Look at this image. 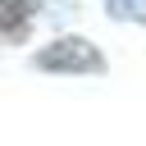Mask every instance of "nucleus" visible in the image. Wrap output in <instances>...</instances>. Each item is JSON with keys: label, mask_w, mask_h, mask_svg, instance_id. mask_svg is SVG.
<instances>
[{"label": "nucleus", "mask_w": 146, "mask_h": 146, "mask_svg": "<svg viewBox=\"0 0 146 146\" xmlns=\"http://www.w3.org/2000/svg\"><path fill=\"white\" fill-rule=\"evenodd\" d=\"M36 68H46V73H100L105 59H100V50H96L91 41H82V36H59V41H50V46L36 55Z\"/></svg>", "instance_id": "obj_1"}, {"label": "nucleus", "mask_w": 146, "mask_h": 146, "mask_svg": "<svg viewBox=\"0 0 146 146\" xmlns=\"http://www.w3.org/2000/svg\"><path fill=\"white\" fill-rule=\"evenodd\" d=\"M36 14V0H0V36H14L32 23Z\"/></svg>", "instance_id": "obj_2"}, {"label": "nucleus", "mask_w": 146, "mask_h": 146, "mask_svg": "<svg viewBox=\"0 0 146 146\" xmlns=\"http://www.w3.org/2000/svg\"><path fill=\"white\" fill-rule=\"evenodd\" d=\"M110 18H146V0H110Z\"/></svg>", "instance_id": "obj_3"}]
</instances>
